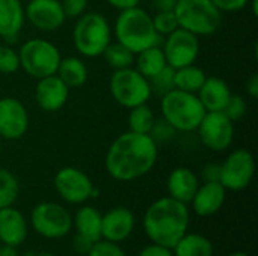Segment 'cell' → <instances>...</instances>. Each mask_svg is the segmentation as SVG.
Segmentation results:
<instances>
[{"label": "cell", "instance_id": "6da1fadb", "mask_svg": "<svg viewBox=\"0 0 258 256\" xmlns=\"http://www.w3.org/2000/svg\"><path fill=\"white\" fill-rule=\"evenodd\" d=\"M159 157V145L150 134L125 131L107 148L104 167L119 183L136 181L153 170Z\"/></svg>", "mask_w": 258, "mask_h": 256}, {"label": "cell", "instance_id": "7a4b0ae2", "mask_svg": "<svg viewBox=\"0 0 258 256\" xmlns=\"http://www.w3.org/2000/svg\"><path fill=\"white\" fill-rule=\"evenodd\" d=\"M190 210L171 196L154 201L144 213L142 228L151 243L172 249L189 231Z\"/></svg>", "mask_w": 258, "mask_h": 256}, {"label": "cell", "instance_id": "3957f363", "mask_svg": "<svg viewBox=\"0 0 258 256\" xmlns=\"http://www.w3.org/2000/svg\"><path fill=\"white\" fill-rule=\"evenodd\" d=\"M112 33L116 42L122 44L135 54L162 44V38L157 35L153 24V15L141 6L119 11Z\"/></svg>", "mask_w": 258, "mask_h": 256}, {"label": "cell", "instance_id": "277c9868", "mask_svg": "<svg viewBox=\"0 0 258 256\" xmlns=\"http://www.w3.org/2000/svg\"><path fill=\"white\" fill-rule=\"evenodd\" d=\"M73 45L83 57H100L113 41L112 26L100 12H85L76 18L73 27Z\"/></svg>", "mask_w": 258, "mask_h": 256}, {"label": "cell", "instance_id": "5b68a950", "mask_svg": "<svg viewBox=\"0 0 258 256\" xmlns=\"http://www.w3.org/2000/svg\"><path fill=\"white\" fill-rule=\"evenodd\" d=\"M160 113L175 131L192 133L197 131L206 115V109L197 94L172 89L160 97Z\"/></svg>", "mask_w": 258, "mask_h": 256}, {"label": "cell", "instance_id": "8992f818", "mask_svg": "<svg viewBox=\"0 0 258 256\" xmlns=\"http://www.w3.org/2000/svg\"><path fill=\"white\" fill-rule=\"evenodd\" d=\"M174 14L178 27L198 38L215 35L222 26V12L212 0H177Z\"/></svg>", "mask_w": 258, "mask_h": 256}, {"label": "cell", "instance_id": "52a82bcc", "mask_svg": "<svg viewBox=\"0 0 258 256\" xmlns=\"http://www.w3.org/2000/svg\"><path fill=\"white\" fill-rule=\"evenodd\" d=\"M20 69L32 78H42L53 75L57 71L62 59L60 50L56 44L44 38H30L18 48Z\"/></svg>", "mask_w": 258, "mask_h": 256}, {"label": "cell", "instance_id": "ba28073f", "mask_svg": "<svg viewBox=\"0 0 258 256\" xmlns=\"http://www.w3.org/2000/svg\"><path fill=\"white\" fill-rule=\"evenodd\" d=\"M109 91L112 98L124 109H133L147 104L151 98V88L147 77H144L135 66L116 69L109 78Z\"/></svg>", "mask_w": 258, "mask_h": 256}, {"label": "cell", "instance_id": "9c48e42d", "mask_svg": "<svg viewBox=\"0 0 258 256\" xmlns=\"http://www.w3.org/2000/svg\"><path fill=\"white\" fill-rule=\"evenodd\" d=\"M30 226L38 235L47 240H59L73 229V216L63 205L45 201L33 207Z\"/></svg>", "mask_w": 258, "mask_h": 256}, {"label": "cell", "instance_id": "30bf717a", "mask_svg": "<svg viewBox=\"0 0 258 256\" xmlns=\"http://www.w3.org/2000/svg\"><path fill=\"white\" fill-rule=\"evenodd\" d=\"M255 175V158L251 151L239 148L231 151L221 163L219 183L227 192H242L249 187Z\"/></svg>", "mask_w": 258, "mask_h": 256}, {"label": "cell", "instance_id": "8fae6325", "mask_svg": "<svg viewBox=\"0 0 258 256\" xmlns=\"http://www.w3.org/2000/svg\"><path fill=\"white\" fill-rule=\"evenodd\" d=\"M160 45L165 53L168 66L174 69L195 63L201 51L200 38L181 27L166 35Z\"/></svg>", "mask_w": 258, "mask_h": 256}, {"label": "cell", "instance_id": "7c38bea8", "mask_svg": "<svg viewBox=\"0 0 258 256\" xmlns=\"http://www.w3.org/2000/svg\"><path fill=\"white\" fill-rule=\"evenodd\" d=\"M197 131L201 143L213 152H224L234 142V122L224 112H206Z\"/></svg>", "mask_w": 258, "mask_h": 256}, {"label": "cell", "instance_id": "4fadbf2b", "mask_svg": "<svg viewBox=\"0 0 258 256\" xmlns=\"http://www.w3.org/2000/svg\"><path fill=\"white\" fill-rule=\"evenodd\" d=\"M53 186L59 198L73 205H82L89 201L95 187L89 175L74 166L59 169L53 178Z\"/></svg>", "mask_w": 258, "mask_h": 256}, {"label": "cell", "instance_id": "5bb4252c", "mask_svg": "<svg viewBox=\"0 0 258 256\" xmlns=\"http://www.w3.org/2000/svg\"><path fill=\"white\" fill-rule=\"evenodd\" d=\"M24 14L33 29L45 33L59 30L67 21L60 0H29L24 5Z\"/></svg>", "mask_w": 258, "mask_h": 256}, {"label": "cell", "instance_id": "9a60e30c", "mask_svg": "<svg viewBox=\"0 0 258 256\" xmlns=\"http://www.w3.org/2000/svg\"><path fill=\"white\" fill-rule=\"evenodd\" d=\"M30 125V116L26 106L14 97L0 98V139L18 140Z\"/></svg>", "mask_w": 258, "mask_h": 256}, {"label": "cell", "instance_id": "2e32d148", "mask_svg": "<svg viewBox=\"0 0 258 256\" xmlns=\"http://www.w3.org/2000/svg\"><path fill=\"white\" fill-rule=\"evenodd\" d=\"M36 106L45 113L59 112L68 101L70 88L56 75H47L36 80L33 91Z\"/></svg>", "mask_w": 258, "mask_h": 256}, {"label": "cell", "instance_id": "e0dca14e", "mask_svg": "<svg viewBox=\"0 0 258 256\" xmlns=\"http://www.w3.org/2000/svg\"><path fill=\"white\" fill-rule=\"evenodd\" d=\"M136 217L125 207H115L101 214V238L112 243L125 241L135 231Z\"/></svg>", "mask_w": 258, "mask_h": 256}, {"label": "cell", "instance_id": "ac0fdd59", "mask_svg": "<svg viewBox=\"0 0 258 256\" xmlns=\"http://www.w3.org/2000/svg\"><path fill=\"white\" fill-rule=\"evenodd\" d=\"M227 199V190L219 181L203 183L195 192L190 207L198 217H210L219 213Z\"/></svg>", "mask_w": 258, "mask_h": 256}, {"label": "cell", "instance_id": "d6986e66", "mask_svg": "<svg viewBox=\"0 0 258 256\" xmlns=\"http://www.w3.org/2000/svg\"><path fill=\"white\" fill-rule=\"evenodd\" d=\"M29 234V223L24 214L14 205L0 210V243L18 247Z\"/></svg>", "mask_w": 258, "mask_h": 256}, {"label": "cell", "instance_id": "ffe728a7", "mask_svg": "<svg viewBox=\"0 0 258 256\" xmlns=\"http://www.w3.org/2000/svg\"><path fill=\"white\" fill-rule=\"evenodd\" d=\"M26 24L24 5L21 0H0V39L15 42Z\"/></svg>", "mask_w": 258, "mask_h": 256}, {"label": "cell", "instance_id": "44dd1931", "mask_svg": "<svg viewBox=\"0 0 258 256\" xmlns=\"http://www.w3.org/2000/svg\"><path fill=\"white\" fill-rule=\"evenodd\" d=\"M200 184H201L200 177L190 167H184V166L175 167L174 170H171L166 180L168 196L189 205Z\"/></svg>", "mask_w": 258, "mask_h": 256}, {"label": "cell", "instance_id": "7402d4cb", "mask_svg": "<svg viewBox=\"0 0 258 256\" xmlns=\"http://www.w3.org/2000/svg\"><path fill=\"white\" fill-rule=\"evenodd\" d=\"M231 95L233 92L228 83L221 77H207L197 92L206 112H222Z\"/></svg>", "mask_w": 258, "mask_h": 256}, {"label": "cell", "instance_id": "603a6c76", "mask_svg": "<svg viewBox=\"0 0 258 256\" xmlns=\"http://www.w3.org/2000/svg\"><path fill=\"white\" fill-rule=\"evenodd\" d=\"M73 228L76 234L89 240L91 243H97L101 240V213L92 205H83L77 208L73 216Z\"/></svg>", "mask_w": 258, "mask_h": 256}, {"label": "cell", "instance_id": "cb8c5ba5", "mask_svg": "<svg viewBox=\"0 0 258 256\" xmlns=\"http://www.w3.org/2000/svg\"><path fill=\"white\" fill-rule=\"evenodd\" d=\"M56 75L70 88V89H76V88H82L89 77V71L88 66L85 63V60L79 56H67L62 57L56 71Z\"/></svg>", "mask_w": 258, "mask_h": 256}, {"label": "cell", "instance_id": "d4e9b609", "mask_svg": "<svg viewBox=\"0 0 258 256\" xmlns=\"http://www.w3.org/2000/svg\"><path fill=\"white\" fill-rule=\"evenodd\" d=\"M172 253L174 256H213L215 247L206 235L186 232L172 247Z\"/></svg>", "mask_w": 258, "mask_h": 256}, {"label": "cell", "instance_id": "484cf974", "mask_svg": "<svg viewBox=\"0 0 258 256\" xmlns=\"http://www.w3.org/2000/svg\"><path fill=\"white\" fill-rule=\"evenodd\" d=\"M133 66L148 80L151 77H154L157 72H160L165 66H168L166 63V57L165 53L162 50V45H153L150 48H145L142 51H139L135 56V63Z\"/></svg>", "mask_w": 258, "mask_h": 256}, {"label": "cell", "instance_id": "4316f807", "mask_svg": "<svg viewBox=\"0 0 258 256\" xmlns=\"http://www.w3.org/2000/svg\"><path fill=\"white\" fill-rule=\"evenodd\" d=\"M206 78H207L206 71L195 63L177 68L175 77H174L175 89L190 92V94H197L200 91V88L203 86V83L206 81Z\"/></svg>", "mask_w": 258, "mask_h": 256}, {"label": "cell", "instance_id": "83f0119b", "mask_svg": "<svg viewBox=\"0 0 258 256\" xmlns=\"http://www.w3.org/2000/svg\"><path fill=\"white\" fill-rule=\"evenodd\" d=\"M127 122H128V131L139 133V134H150L156 122V116L153 109L147 103L130 109Z\"/></svg>", "mask_w": 258, "mask_h": 256}, {"label": "cell", "instance_id": "f1b7e54d", "mask_svg": "<svg viewBox=\"0 0 258 256\" xmlns=\"http://www.w3.org/2000/svg\"><path fill=\"white\" fill-rule=\"evenodd\" d=\"M101 56L104 57L106 63H107L113 71H116V69H124V68L133 66V63H135V56H136V54H135L133 51H130L127 47H124L122 44H119V42H116V41H112V42L106 47V50L103 51Z\"/></svg>", "mask_w": 258, "mask_h": 256}, {"label": "cell", "instance_id": "f546056e", "mask_svg": "<svg viewBox=\"0 0 258 256\" xmlns=\"http://www.w3.org/2000/svg\"><path fill=\"white\" fill-rule=\"evenodd\" d=\"M18 195L20 183L17 177L11 170L0 167V210L14 205L18 199Z\"/></svg>", "mask_w": 258, "mask_h": 256}, {"label": "cell", "instance_id": "4dcf8cb0", "mask_svg": "<svg viewBox=\"0 0 258 256\" xmlns=\"http://www.w3.org/2000/svg\"><path fill=\"white\" fill-rule=\"evenodd\" d=\"M174 77H175V69L171 66H165L160 72H157L154 77H151L148 80L150 88H151V94H154L157 97H163L165 94L175 89Z\"/></svg>", "mask_w": 258, "mask_h": 256}, {"label": "cell", "instance_id": "1f68e13d", "mask_svg": "<svg viewBox=\"0 0 258 256\" xmlns=\"http://www.w3.org/2000/svg\"><path fill=\"white\" fill-rule=\"evenodd\" d=\"M20 69L18 50L12 47V44H0V74L11 75Z\"/></svg>", "mask_w": 258, "mask_h": 256}, {"label": "cell", "instance_id": "d6a6232c", "mask_svg": "<svg viewBox=\"0 0 258 256\" xmlns=\"http://www.w3.org/2000/svg\"><path fill=\"white\" fill-rule=\"evenodd\" d=\"M153 24L157 35L163 39L166 35L178 29V21L174 11H160L153 15Z\"/></svg>", "mask_w": 258, "mask_h": 256}, {"label": "cell", "instance_id": "836d02e7", "mask_svg": "<svg viewBox=\"0 0 258 256\" xmlns=\"http://www.w3.org/2000/svg\"><path fill=\"white\" fill-rule=\"evenodd\" d=\"M246 110H248L246 100L242 95H239V94H236V95L233 94L222 112L225 113V116L228 119H231L233 122H237V121H240L246 115Z\"/></svg>", "mask_w": 258, "mask_h": 256}, {"label": "cell", "instance_id": "e575fe53", "mask_svg": "<svg viewBox=\"0 0 258 256\" xmlns=\"http://www.w3.org/2000/svg\"><path fill=\"white\" fill-rule=\"evenodd\" d=\"M86 256H127V253L118 243H112L101 238L92 244Z\"/></svg>", "mask_w": 258, "mask_h": 256}, {"label": "cell", "instance_id": "d590c367", "mask_svg": "<svg viewBox=\"0 0 258 256\" xmlns=\"http://www.w3.org/2000/svg\"><path fill=\"white\" fill-rule=\"evenodd\" d=\"M175 133L177 131L163 118H160V119H156V122L150 131V137L159 145V143H166L171 139H174Z\"/></svg>", "mask_w": 258, "mask_h": 256}, {"label": "cell", "instance_id": "8d00e7d4", "mask_svg": "<svg viewBox=\"0 0 258 256\" xmlns=\"http://www.w3.org/2000/svg\"><path fill=\"white\" fill-rule=\"evenodd\" d=\"M62 9L67 18H79L85 12H88L89 0H60Z\"/></svg>", "mask_w": 258, "mask_h": 256}, {"label": "cell", "instance_id": "74e56055", "mask_svg": "<svg viewBox=\"0 0 258 256\" xmlns=\"http://www.w3.org/2000/svg\"><path fill=\"white\" fill-rule=\"evenodd\" d=\"M216 8L224 12H239L245 8H248L249 0H212Z\"/></svg>", "mask_w": 258, "mask_h": 256}, {"label": "cell", "instance_id": "f35d334b", "mask_svg": "<svg viewBox=\"0 0 258 256\" xmlns=\"http://www.w3.org/2000/svg\"><path fill=\"white\" fill-rule=\"evenodd\" d=\"M138 256H174L172 249L156 244V243H150L148 246H145Z\"/></svg>", "mask_w": 258, "mask_h": 256}, {"label": "cell", "instance_id": "ab89813d", "mask_svg": "<svg viewBox=\"0 0 258 256\" xmlns=\"http://www.w3.org/2000/svg\"><path fill=\"white\" fill-rule=\"evenodd\" d=\"M219 170H221V164L218 163H207L203 170H201V178L204 183H213V181H219Z\"/></svg>", "mask_w": 258, "mask_h": 256}, {"label": "cell", "instance_id": "60d3db41", "mask_svg": "<svg viewBox=\"0 0 258 256\" xmlns=\"http://www.w3.org/2000/svg\"><path fill=\"white\" fill-rule=\"evenodd\" d=\"M109 6H112L116 11H125V9H132L136 6H141L142 0H106Z\"/></svg>", "mask_w": 258, "mask_h": 256}, {"label": "cell", "instance_id": "b9f144b4", "mask_svg": "<svg viewBox=\"0 0 258 256\" xmlns=\"http://www.w3.org/2000/svg\"><path fill=\"white\" fill-rule=\"evenodd\" d=\"M92 244H94V243H91L89 240H86V238H83V237H80V235H77V234H76V237H74V240H73L74 250L79 252L80 255H88V252L91 250Z\"/></svg>", "mask_w": 258, "mask_h": 256}, {"label": "cell", "instance_id": "7bdbcfd3", "mask_svg": "<svg viewBox=\"0 0 258 256\" xmlns=\"http://www.w3.org/2000/svg\"><path fill=\"white\" fill-rule=\"evenodd\" d=\"M246 94L251 97V98H257L258 97V74L254 72L251 74V77L246 80Z\"/></svg>", "mask_w": 258, "mask_h": 256}, {"label": "cell", "instance_id": "ee69618b", "mask_svg": "<svg viewBox=\"0 0 258 256\" xmlns=\"http://www.w3.org/2000/svg\"><path fill=\"white\" fill-rule=\"evenodd\" d=\"M175 2L177 0H151V5H153V8H154L156 12H160V11H174Z\"/></svg>", "mask_w": 258, "mask_h": 256}, {"label": "cell", "instance_id": "f6af8a7d", "mask_svg": "<svg viewBox=\"0 0 258 256\" xmlns=\"http://www.w3.org/2000/svg\"><path fill=\"white\" fill-rule=\"evenodd\" d=\"M0 256H20L17 247L14 246H8V244H2L0 246Z\"/></svg>", "mask_w": 258, "mask_h": 256}, {"label": "cell", "instance_id": "bcb514c9", "mask_svg": "<svg viewBox=\"0 0 258 256\" xmlns=\"http://www.w3.org/2000/svg\"><path fill=\"white\" fill-rule=\"evenodd\" d=\"M248 6H251V12L254 17H258V0H249Z\"/></svg>", "mask_w": 258, "mask_h": 256}, {"label": "cell", "instance_id": "7dc6e473", "mask_svg": "<svg viewBox=\"0 0 258 256\" xmlns=\"http://www.w3.org/2000/svg\"><path fill=\"white\" fill-rule=\"evenodd\" d=\"M228 256H249L248 253H245V252H233V253H230Z\"/></svg>", "mask_w": 258, "mask_h": 256}, {"label": "cell", "instance_id": "c3c4849f", "mask_svg": "<svg viewBox=\"0 0 258 256\" xmlns=\"http://www.w3.org/2000/svg\"><path fill=\"white\" fill-rule=\"evenodd\" d=\"M26 256H56L53 255V253H47V252H44V253H39V255H33V253H29V255Z\"/></svg>", "mask_w": 258, "mask_h": 256}, {"label": "cell", "instance_id": "681fc988", "mask_svg": "<svg viewBox=\"0 0 258 256\" xmlns=\"http://www.w3.org/2000/svg\"><path fill=\"white\" fill-rule=\"evenodd\" d=\"M2 152H3V140L0 139V157H2Z\"/></svg>", "mask_w": 258, "mask_h": 256}, {"label": "cell", "instance_id": "f907efd6", "mask_svg": "<svg viewBox=\"0 0 258 256\" xmlns=\"http://www.w3.org/2000/svg\"><path fill=\"white\" fill-rule=\"evenodd\" d=\"M0 246H2V243H0Z\"/></svg>", "mask_w": 258, "mask_h": 256}]
</instances>
